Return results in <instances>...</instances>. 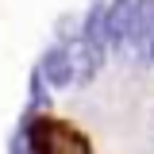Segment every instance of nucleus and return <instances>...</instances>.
I'll use <instances>...</instances> for the list:
<instances>
[{"label": "nucleus", "mask_w": 154, "mask_h": 154, "mask_svg": "<svg viewBox=\"0 0 154 154\" xmlns=\"http://www.w3.org/2000/svg\"><path fill=\"white\" fill-rule=\"evenodd\" d=\"M27 135V154H89V139L77 131L73 123L54 119V116H27L19 119Z\"/></svg>", "instance_id": "nucleus-1"}, {"label": "nucleus", "mask_w": 154, "mask_h": 154, "mask_svg": "<svg viewBox=\"0 0 154 154\" xmlns=\"http://www.w3.org/2000/svg\"><path fill=\"white\" fill-rule=\"evenodd\" d=\"M66 54H69V66H73V85H89V81H96V73L104 69V54H108V50H100L89 38L73 35L66 42Z\"/></svg>", "instance_id": "nucleus-2"}, {"label": "nucleus", "mask_w": 154, "mask_h": 154, "mask_svg": "<svg viewBox=\"0 0 154 154\" xmlns=\"http://www.w3.org/2000/svg\"><path fill=\"white\" fill-rule=\"evenodd\" d=\"M150 42H154V0H135L131 27H127V50L146 58Z\"/></svg>", "instance_id": "nucleus-3"}, {"label": "nucleus", "mask_w": 154, "mask_h": 154, "mask_svg": "<svg viewBox=\"0 0 154 154\" xmlns=\"http://www.w3.org/2000/svg\"><path fill=\"white\" fill-rule=\"evenodd\" d=\"M38 73H42V81L50 89H69L73 85V66H69V54H66L62 42L58 46H46V54L38 58Z\"/></svg>", "instance_id": "nucleus-4"}, {"label": "nucleus", "mask_w": 154, "mask_h": 154, "mask_svg": "<svg viewBox=\"0 0 154 154\" xmlns=\"http://www.w3.org/2000/svg\"><path fill=\"white\" fill-rule=\"evenodd\" d=\"M131 12H135V0H112V4H108V12H104V42H108V50L127 46Z\"/></svg>", "instance_id": "nucleus-5"}, {"label": "nucleus", "mask_w": 154, "mask_h": 154, "mask_svg": "<svg viewBox=\"0 0 154 154\" xmlns=\"http://www.w3.org/2000/svg\"><path fill=\"white\" fill-rule=\"evenodd\" d=\"M104 12H108V4L96 0L93 8L85 12V23H81V38H89V42L100 46V50H108V42H104Z\"/></svg>", "instance_id": "nucleus-6"}, {"label": "nucleus", "mask_w": 154, "mask_h": 154, "mask_svg": "<svg viewBox=\"0 0 154 154\" xmlns=\"http://www.w3.org/2000/svg\"><path fill=\"white\" fill-rule=\"evenodd\" d=\"M50 108V93H46V81L38 73V66L31 69V85H27V116H46Z\"/></svg>", "instance_id": "nucleus-7"}, {"label": "nucleus", "mask_w": 154, "mask_h": 154, "mask_svg": "<svg viewBox=\"0 0 154 154\" xmlns=\"http://www.w3.org/2000/svg\"><path fill=\"white\" fill-rule=\"evenodd\" d=\"M146 62H150V66H154V42H150V50H146Z\"/></svg>", "instance_id": "nucleus-8"}]
</instances>
